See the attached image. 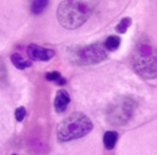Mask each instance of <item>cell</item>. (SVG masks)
Returning <instances> with one entry per match:
<instances>
[{"label":"cell","instance_id":"7","mask_svg":"<svg viewBox=\"0 0 157 155\" xmlns=\"http://www.w3.org/2000/svg\"><path fill=\"white\" fill-rule=\"evenodd\" d=\"M70 102H71V97L68 92L63 89L58 90L56 97H55V109H56V111L59 112V114L65 111Z\"/></svg>","mask_w":157,"mask_h":155},{"label":"cell","instance_id":"10","mask_svg":"<svg viewBox=\"0 0 157 155\" xmlns=\"http://www.w3.org/2000/svg\"><path fill=\"white\" fill-rule=\"evenodd\" d=\"M11 61L14 64L15 68H17L18 70H24V68H30L32 65L31 61L29 60H25V59L21 57V55L19 54H13L11 56Z\"/></svg>","mask_w":157,"mask_h":155},{"label":"cell","instance_id":"1","mask_svg":"<svg viewBox=\"0 0 157 155\" xmlns=\"http://www.w3.org/2000/svg\"><path fill=\"white\" fill-rule=\"evenodd\" d=\"M132 65L138 75L145 79L157 78V45L151 37L143 35L135 46Z\"/></svg>","mask_w":157,"mask_h":155},{"label":"cell","instance_id":"9","mask_svg":"<svg viewBox=\"0 0 157 155\" xmlns=\"http://www.w3.org/2000/svg\"><path fill=\"white\" fill-rule=\"evenodd\" d=\"M103 44L107 52H114V50L119 49V47H120L121 39L118 35H110V37H108L106 39V41Z\"/></svg>","mask_w":157,"mask_h":155},{"label":"cell","instance_id":"3","mask_svg":"<svg viewBox=\"0 0 157 155\" xmlns=\"http://www.w3.org/2000/svg\"><path fill=\"white\" fill-rule=\"evenodd\" d=\"M93 128V123L82 112H73L64 118L57 126V137L60 142H67L88 135Z\"/></svg>","mask_w":157,"mask_h":155},{"label":"cell","instance_id":"15","mask_svg":"<svg viewBox=\"0 0 157 155\" xmlns=\"http://www.w3.org/2000/svg\"><path fill=\"white\" fill-rule=\"evenodd\" d=\"M57 81H58V85H64V83H66V81H65V79L62 78V77H60V78H59Z\"/></svg>","mask_w":157,"mask_h":155},{"label":"cell","instance_id":"6","mask_svg":"<svg viewBox=\"0 0 157 155\" xmlns=\"http://www.w3.org/2000/svg\"><path fill=\"white\" fill-rule=\"evenodd\" d=\"M55 50L44 48L36 44H30L27 47V55L34 61H48L55 56Z\"/></svg>","mask_w":157,"mask_h":155},{"label":"cell","instance_id":"8","mask_svg":"<svg viewBox=\"0 0 157 155\" xmlns=\"http://www.w3.org/2000/svg\"><path fill=\"white\" fill-rule=\"evenodd\" d=\"M119 135L114 130H108L104 135V145H105L106 149L112 150L117 145V141H118Z\"/></svg>","mask_w":157,"mask_h":155},{"label":"cell","instance_id":"16","mask_svg":"<svg viewBox=\"0 0 157 155\" xmlns=\"http://www.w3.org/2000/svg\"><path fill=\"white\" fill-rule=\"evenodd\" d=\"M13 155H17V154H13Z\"/></svg>","mask_w":157,"mask_h":155},{"label":"cell","instance_id":"4","mask_svg":"<svg viewBox=\"0 0 157 155\" xmlns=\"http://www.w3.org/2000/svg\"><path fill=\"white\" fill-rule=\"evenodd\" d=\"M68 60L75 65H92L106 60L108 52L101 42L68 48Z\"/></svg>","mask_w":157,"mask_h":155},{"label":"cell","instance_id":"13","mask_svg":"<svg viewBox=\"0 0 157 155\" xmlns=\"http://www.w3.org/2000/svg\"><path fill=\"white\" fill-rule=\"evenodd\" d=\"M25 116H26V108L24 107V106H21V107H18L15 110V118H16V120L18 121V122L23 121Z\"/></svg>","mask_w":157,"mask_h":155},{"label":"cell","instance_id":"11","mask_svg":"<svg viewBox=\"0 0 157 155\" xmlns=\"http://www.w3.org/2000/svg\"><path fill=\"white\" fill-rule=\"evenodd\" d=\"M48 6V1L46 0H37L33 1L31 4V12L33 14H41Z\"/></svg>","mask_w":157,"mask_h":155},{"label":"cell","instance_id":"14","mask_svg":"<svg viewBox=\"0 0 157 155\" xmlns=\"http://www.w3.org/2000/svg\"><path fill=\"white\" fill-rule=\"evenodd\" d=\"M61 77L59 72H48L46 74V79L49 81H57Z\"/></svg>","mask_w":157,"mask_h":155},{"label":"cell","instance_id":"5","mask_svg":"<svg viewBox=\"0 0 157 155\" xmlns=\"http://www.w3.org/2000/svg\"><path fill=\"white\" fill-rule=\"evenodd\" d=\"M137 103L130 97H118L108 106L107 121L111 125L122 126L127 124L134 116Z\"/></svg>","mask_w":157,"mask_h":155},{"label":"cell","instance_id":"2","mask_svg":"<svg viewBox=\"0 0 157 155\" xmlns=\"http://www.w3.org/2000/svg\"><path fill=\"white\" fill-rule=\"evenodd\" d=\"M95 6L96 2L93 1H62L57 9V17L62 27L74 30L87 21Z\"/></svg>","mask_w":157,"mask_h":155},{"label":"cell","instance_id":"12","mask_svg":"<svg viewBox=\"0 0 157 155\" xmlns=\"http://www.w3.org/2000/svg\"><path fill=\"white\" fill-rule=\"evenodd\" d=\"M130 25H132V18H130V17H123L120 21V23L117 25L116 31L118 33L123 34V33H125L126 31H127L128 28L130 27Z\"/></svg>","mask_w":157,"mask_h":155}]
</instances>
